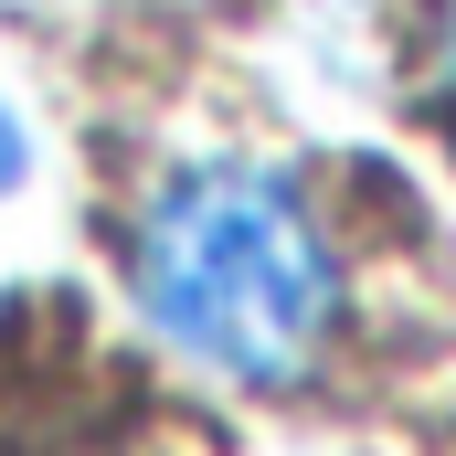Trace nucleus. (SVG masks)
<instances>
[{"label": "nucleus", "instance_id": "obj_1", "mask_svg": "<svg viewBox=\"0 0 456 456\" xmlns=\"http://www.w3.org/2000/svg\"><path fill=\"white\" fill-rule=\"evenodd\" d=\"M127 297L181 361L224 371L244 393H287L340 340V244L297 170L202 149L138 191Z\"/></svg>", "mask_w": 456, "mask_h": 456}, {"label": "nucleus", "instance_id": "obj_2", "mask_svg": "<svg viewBox=\"0 0 456 456\" xmlns=\"http://www.w3.org/2000/svg\"><path fill=\"white\" fill-rule=\"evenodd\" d=\"M414 96H425V117L456 138V0H436V21H425V43H414Z\"/></svg>", "mask_w": 456, "mask_h": 456}, {"label": "nucleus", "instance_id": "obj_3", "mask_svg": "<svg viewBox=\"0 0 456 456\" xmlns=\"http://www.w3.org/2000/svg\"><path fill=\"white\" fill-rule=\"evenodd\" d=\"M21 170V127H11V107H0V181Z\"/></svg>", "mask_w": 456, "mask_h": 456}]
</instances>
